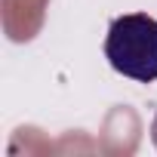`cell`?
Instances as JSON below:
<instances>
[{
	"label": "cell",
	"instance_id": "cell-2",
	"mask_svg": "<svg viewBox=\"0 0 157 157\" xmlns=\"http://www.w3.org/2000/svg\"><path fill=\"white\" fill-rule=\"evenodd\" d=\"M151 142L157 145V117H154V123H151Z\"/></svg>",
	"mask_w": 157,
	"mask_h": 157
},
{
	"label": "cell",
	"instance_id": "cell-1",
	"mask_svg": "<svg viewBox=\"0 0 157 157\" xmlns=\"http://www.w3.org/2000/svg\"><path fill=\"white\" fill-rule=\"evenodd\" d=\"M108 65L139 83L157 80V19L148 13H126L108 25L105 37Z\"/></svg>",
	"mask_w": 157,
	"mask_h": 157
}]
</instances>
